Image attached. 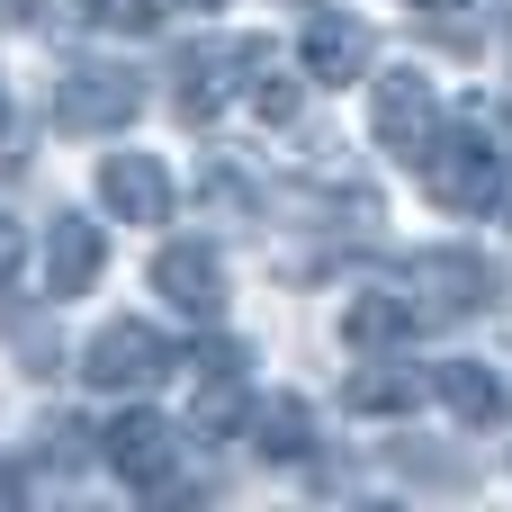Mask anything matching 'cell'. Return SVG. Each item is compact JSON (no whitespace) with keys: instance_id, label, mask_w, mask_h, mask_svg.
Instances as JSON below:
<instances>
[{"instance_id":"1","label":"cell","mask_w":512,"mask_h":512,"mask_svg":"<svg viewBox=\"0 0 512 512\" xmlns=\"http://www.w3.org/2000/svg\"><path fill=\"white\" fill-rule=\"evenodd\" d=\"M423 162V189H432V207H450V216H486L495 198H504V135H495V117H468V126H432V144L414 153Z\"/></svg>"},{"instance_id":"2","label":"cell","mask_w":512,"mask_h":512,"mask_svg":"<svg viewBox=\"0 0 512 512\" xmlns=\"http://www.w3.org/2000/svg\"><path fill=\"white\" fill-rule=\"evenodd\" d=\"M486 297H495V270L468 261V252H414V261H405V306H414V324H432V315H477Z\"/></svg>"},{"instance_id":"3","label":"cell","mask_w":512,"mask_h":512,"mask_svg":"<svg viewBox=\"0 0 512 512\" xmlns=\"http://www.w3.org/2000/svg\"><path fill=\"white\" fill-rule=\"evenodd\" d=\"M135 108H144V81H135L126 63H72V72H63V90H54V117H63L72 135L126 126Z\"/></svg>"},{"instance_id":"4","label":"cell","mask_w":512,"mask_h":512,"mask_svg":"<svg viewBox=\"0 0 512 512\" xmlns=\"http://www.w3.org/2000/svg\"><path fill=\"white\" fill-rule=\"evenodd\" d=\"M162 369H171V342H162L153 324H126V315H117V324H99V333L81 342V378H90V387H153Z\"/></svg>"},{"instance_id":"5","label":"cell","mask_w":512,"mask_h":512,"mask_svg":"<svg viewBox=\"0 0 512 512\" xmlns=\"http://www.w3.org/2000/svg\"><path fill=\"white\" fill-rule=\"evenodd\" d=\"M369 126H378V144H387V153H405V162H414V153L432 144V126H441L432 81H423V72H387V81H378V99H369Z\"/></svg>"},{"instance_id":"6","label":"cell","mask_w":512,"mask_h":512,"mask_svg":"<svg viewBox=\"0 0 512 512\" xmlns=\"http://www.w3.org/2000/svg\"><path fill=\"white\" fill-rule=\"evenodd\" d=\"M99 207L117 225H171V171L153 153H108L99 162Z\"/></svg>"},{"instance_id":"7","label":"cell","mask_w":512,"mask_h":512,"mask_svg":"<svg viewBox=\"0 0 512 512\" xmlns=\"http://www.w3.org/2000/svg\"><path fill=\"white\" fill-rule=\"evenodd\" d=\"M171 459H180V441H171L162 414H117V423H108V468H117L135 495H171Z\"/></svg>"},{"instance_id":"8","label":"cell","mask_w":512,"mask_h":512,"mask_svg":"<svg viewBox=\"0 0 512 512\" xmlns=\"http://www.w3.org/2000/svg\"><path fill=\"white\" fill-rule=\"evenodd\" d=\"M153 288H162L189 324H216V306H225V270H216V252H207V243H162Z\"/></svg>"},{"instance_id":"9","label":"cell","mask_w":512,"mask_h":512,"mask_svg":"<svg viewBox=\"0 0 512 512\" xmlns=\"http://www.w3.org/2000/svg\"><path fill=\"white\" fill-rule=\"evenodd\" d=\"M234 90L270 117V126H288L297 117V99H306V81H297V63L270 45V36H252V45H234Z\"/></svg>"},{"instance_id":"10","label":"cell","mask_w":512,"mask_h":512,"mask_svg":"<svg viewBox=\"0 0 512 512\" xmlns=\"http://www.w3.org/2000/svg\"><path fill=\"white\" fill-rule=\"evenodd\" d=\"M360 72H369V27L342 18V9H315V27H306V81L315 90H342Z\"/></svg>"},{"instance_id":"11","label":"cell","mask_w":512,"mask_h":512,"mask_svg":"<svg viewBox=\"0 0 512 512\" xmlns=\"http://www.w3.org/2000/svg\"><path fill=\"white\" fill-rule=\"evenodd\" d=\"M225 72H234V45H207V36L180 45V54H171V108H180V117H216V108L234 99Z\"/></svg>"},{"instance_id":"12","label":"cell","mask_w":512,"mask_h":512,"mask_svg":"<svg viewBox=\"0 0 512 512\" xmlns=\"http://www.w3.org/2000/svg\"><path fill=\"white\" fill-rule=\"evenodd\" d=\"M99 261H108V243H99L90 216H54L45 225V297H81L99 279Z\"/></svg>"},{"instance_id":"13","label":"cell","mask_w":512,"mask_h":512,"mask_svg":"<svg viewBox=\"0 0 512 512\" xmlns=\"http://www.w3.org/2000/svg\"><path fill=\"white\" fill-rule=\"evenodd\" d=\"M432 396L468 423V432H486V423H504V387H495V369L486 360H450L441 378H432Z\"/></svg>"},{"instance_id":"14","label":"cell","mask_w":512,"mask_h":512,"mask_svg":"<svg viewBox=\"0 0 512 512\" xmlns=\"http://www.w3.org/2000/svg\"><path fill=\"white\" fill-rule=\"evenodd\" d=\"M414 405H423V378L396 369V360H378V369L351 378V414H414Z\"/></svg>"},{"instance_id":"15","label":"cell","mask_w":512,"mask_h":512,"mask_svg":"<svg viewBox=\"0 0 512 512\" xmlns=\"http://www.w3.org/2000/svg\"><path fill=\"white\" fill-rule=\"evenodd\" d=\"M342 333H351V342H396V333H414V306H405V288H369V297L342 315Z\"/></svg>"},{"instance_id":"16","label":"cell","mask_w":512,"mask_h":512,"mask_svg":"<svg viewBox=\"0 0 512 512\" xmlns=\"http://www.w3.org/2000/svg\"><path fill=\"white\" fill-rule=\"evenodd\" d=\"M261 450H270V459H306V450H315L306 396H270V405H261Z\"/></svg>"},{"instance_id":"17","label":"cell","mask_w":512,"mask_h":512,"mask_svg":"<svg viewBox=\"0 0 512 512\" xmlns=\"http://www.w3.org/2000/svg\"><path fill=\"white\" fill-rule=\"evenodd\" d=\"M90 18L117 27V36H144V27H153V0H90Z\"/></svg>"},{"instance_id":"18","label":"cell","mask_w":512,"mask_h":512,"mask_svg":"<svg viewBox=\"0 0 512 512\" xmlns=\"http://www.w3.org/2000/svg\"><path fill=\"white\" fill-rule=\"evenodd\" d=\"M18 261H27V225H9V216H0V288L18 279Z\"/></svg>"},{"instance_id":"19","label":"cell","mask_w":512,"mask_h":512,"mask_svg":"<svg viewBox=\"0 0 512 512\" xmlns=\"http://www.w3.org/2000/svg\"><path fill=\"white\" fill-rule=\"evenodd\" d=\"M27 495V468H0V504H18Z\"/></svg>"},{"instance_id":"20","label":"cell","mask_w":512,"mask_h":512,"mask_svg":"<svg viewBox=\"0 0 512 512\" xmlns=\"http://www.w3.org/2000/svg\"><path fill=\"white\" fill-rule=\"evenodd\" d=\"M405 9H432V18H441V9H468V0H405Z\"/></svg>"},{"instance_id":"21","label":"cell","mask_w":512,"mask_h":512,"mask_svg":"<svg viewBox=\"0 0 512 512\" xmlns=\"http://www.w3.org/2000/svg\"><path fill=\"white\" fill-rule=\"evenodd\" d=\"M180 9H216V0H180Z\"/></svg>"},{"instance_id":"22","label":"cell","mask_w":512,"mask_h":512,"mask_svg":"<svg viewBox=\"0 0 512 512\" xmlns=\"http://www.w3.org/2000/svg\"><path fill=\"white\" fill-rule=\"evenodd\" d=\"M0 117H9V99H0Z\"/></svg>"}]
</instances>
